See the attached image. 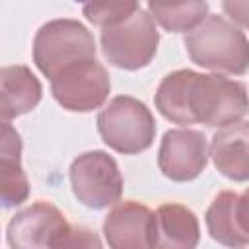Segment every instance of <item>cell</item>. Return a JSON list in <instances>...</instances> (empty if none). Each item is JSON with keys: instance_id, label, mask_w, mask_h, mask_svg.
I'll list each match as a JSON object with an SVG mask.
<instances>
[{"instance_id": "7", "label": "cell", "mask_w": 249, "mask_h": 249, "mask_svg": "<svg viewBox=\"0 0 249 249\" xmlns=\"http://www.w3.org/2000/svg\"><path fill=\"white\" fill-rule=\"evenodd\" d=\"M51 93L62 109L89 113L107 101L111 80L101 62L95 58H82L64 66L51 78Z\"/></svg>"}, {"instance_id": "18", "label": "cell", "mask_w": 249, "mask_h": 249, "mask_svg": "<svg viewBox=\"0 0 249 249\" xmlns=\"http://www.w3.org/2000/svg\"><path fill=\"white\" fill-rule=\"evenodd\" d=\"M224 14L237 25H249V0H222Z\"/></svg>"}, {"instance_id": "8", "label": "cell", "mask_w": 249, "mask_h": 249, "mask_svg": "<svg viewBox=\"0 0 249 249\" xmlns=\"http://www.w3.org/2000/svg\"><path fill=\"white\" fill-rule=\"evenodd\" d=\"M72 226L66 216L51 202L37 200L16 212L6 228L8 245L14 249L64 247Z\"/></svg>"}, {"instance_id": "1", "label": "cell", "mask_w": 249, "mask_h": 249, "mask_svg": "<svg viewBox=\"0 0 249 249\" xmlns=\"http://www.w3.org/2000/svg\"><path fill=\"white\" fill-rule=\"evenodd\" d=\"M160 115L175 124L226 126L249 111L245 84L222 74H200L191 68L169 72L154 95Z\"/></svg>"}, {"instance_id": "15", "label": "cell", "mask_w": 249, "mask_h": 249, "mask_svg": "<svg viewBox=\"0 0 249 249\" xmlns=\"http://www.w3.org/2000/svg\"><path fill=\"white\" fill-rule=\"evenodd\" d=\"M235 200H237V193L233 191L218 193L204 214V222L214 241L228 247H245L249 245V237L243 233V230L237 224Z\"/></svg>"}, {"instance_id": "6", "label": "cell", "mask_w": 249, "mask_h": 249, "mask_svg": "<svg viewBox=\"0 0 249 249\" xmlns=\"http://www.w3.org/2000/svg\"><path fill=\"white\" fill-rule=\"evenodd\" d=\"M72 193L84 206L91 210H103L121 200L123 175L113 156L103 150H91L80 154L70 163Z\"/></svg>"}, {"instance_id": "11", "label": "cell", "mask_w": 249, "mask_h": 249, "mask_svg": "<svg viewBox=\"0 0 249 249\" xmlns=\"http://www.w3.org/2000/svg\"><path fill=\"white\" fill-rule=\"evenodd\" d=\"M210 158L214 167L235 183L249 181V121H235L212 136Z\"/></svg>"}, {"instance_id": "3", "label": "cell", "mask_w": 249, "mask_h": 249, "mask_svg": "<svg viewBox=\"0 0 249 249\" xmlns=\"http://www.w3.org/2000/svg\"><path fill=\"white\" fill-rule=\"evenodd\" d=\"M97 132L111 150L134 156L154 144L156 121L152 111L136 97L117 95L99 111Z\"/></svg>"}, {"instance_id": "19", "label": "cell", "mask_w": 249, "mask_h": 249, "mask_svg": "<svg viewBox=\"0 0 249 249\" xmlns=\"http://www.w3.org/2000/svg\"><path fill=\"white\" fill-rule=\"evenodd\" d=\"M235 216H237L239 228L249 237V189H245L241 195H237V200H235Z\"/></svg>"}, {"instance_id": "16", "label": "cell", "mask_w": 249, "mask_h": 249, "mask_svg": "<svg viewBox=\"0 0 249 249\" xmlns=\"http://www.w3.org/2000/svg\"><path fill=\"white\" fill-rule=\"evenodd\" d=\"M154 21L169 33H187L208 16L206 0H148Z\"/></svg>"}, {"instance_id": "14", "label": "cell", "mask_w": 249, "mask_h": 249, "mask_svg": "<svg viewBox=\"0 0 249 249\" xmlns=\"http://www.w3.org/2000/svg\"><path fill=\"white\" fill-rule=\"evenodd\" d=\"M158 218V247L193 249L200 241V226L196 214L179 204L165 202L156 210Z\"/></svg>"}, {"instance_id": "20", "label": "cell", "mask_w": 249, "mask_h": 249, "mask_svg": "<svg viewBox=\"0 0 249 249\" xmlns=\"http://www.w3.org/2000/svg\"><path fill=\"white\" fill-rule=\"evenodd\" d=\"M247 29H249V25H247Z\"/></svg>"}, {"instance_id": "5", "label": "cell", "mask_w": 249, "mask_h": 249, "mask_svg": "<svg viewBox=\"0 0 249 249\" xmlns=\"http://www.w3.org/2000/svg\"><path fill=\"white\" fill-rule=\"evenodd\" d=\"M160 31L150 12L138 10L128 19L103 27L101 51L109 64L123 70H140L158 53Z\"/></svg>"}, {"instance_id": "2", "label": "cell", "mask_w": 249, "mask_h": 249, "mask_svg": "<svg viewBox=\"0 0 249 249\" xmlns=\"http://www.w3.org/2000/svg\"><path fill=\"white\" fill-rule=\"evenodd\" d=\"M185 49L196 66L231 76L249 70V39L237 23L224 16L208 14L185 35Z\"/></svg>"}, {"instance_id": "12", "label": "cell", "mask_w": 249, "mask_h": 249, "mask_svg": "<svg viewBox=\"0 0 249 249\" xmlns=\"http://www.w3.org/2000/svg\"><path fill=\"white\" fill-rule=\"evenodd\" d=\"M43 97V86L35 74L23 66H4L0 72V117L12 121L33 111Z\"/></svg>"}, {"instance_id": "10", "label": "cell", "mask_w": 249, "mask_h": 249, "mask_svg": "<svg viewBox=\"0 0 249 249\" xmlns=\"http://www.w3.org/2000/svg\"><path fill=\"white\" fill-rule=\"evenodd\" d=\"M103 235L113 249L158 247L156 212L136 200L117 202L103 220Z\"/></svg>"}, {"instance_id": "17", "label": "cell", "mask_w": 249, "mask_h": 249, "mask_svg": "<svg viewBox=\"0 0 249 249\" xmlns=\"http://www.w3.org/2000/svg\"><path fill=\"white\" fill-rule=\"evenodd\" d=\"M138 0H84L82 14L95 27H109L136 14Z\"/></svg>"}, {"instance_id": "9", "label": "cell", "mask_w": 249, "mask_h": 249, "mask_svg": "<svg viewBox=\"0 0 249 249\" xmlns=\"http://www.w3.org/2000/svg\"><path fill=\"white\" fill-rule=\"evenodd\" d=\"M208 156L210 148L204 132L195 128H171L161 138L158 167L167 179L185 183L196 179L206 169Z\"/></svg>"}, {"instance_id": "4", "label": "cell", "mask_w": 249, "mask_h": 249, "mask_svg": "<svg viewBox=\"0 0 249 249\" xmlns=\"http://www.w3.org/2000/svg\"><path fill=\"white\" fill-rule=\"evenodd\" d=\"M95 53L93 35L84 23L70 18L43 23L33 39V62L49 80L76 60L95 58Z\"/></svg>"}, {"instance_id": "13", "label": "cell", "mask_w": 249, "mask_h": 249, "mask_svg": "<svg viewBox=\"0 0 249 249\" xmlns=\"http://www.w3.org/2000/svg\"><path fill=\"white\" fill-rule=\"evenodd\" d=\"M0 169H2V208H14L25 202L29 196V181L21 167V138L19 132L2 121V146H0Z\"/></svg>"}]
</instances>
